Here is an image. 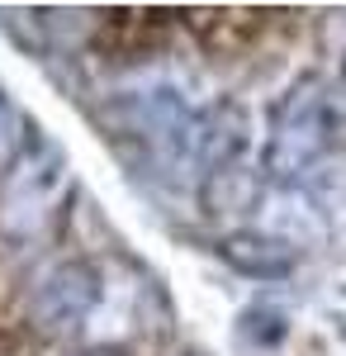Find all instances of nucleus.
Masks as SVG:
<instances>
[{
    "mask_svg": "<svg viewBox=\"0 0 346 356\" xmlns=\"http://www.w3.org/2000/svg\"><path fill=\"white\" fill-rule=\"evenodd\" d=\"M332 124H337V110H332L327 86L318 76L294 81L280 114H275V129H270V147H266L270 176L290 181L299 171H308L322 157V147L332 143Z\"/></svg>",
    "mask_w": 346,
    "mask_h": 356,
    "instance_id": "1",
    "label": "nucleus"
},
{
    "mask_svg": "<svg viewBox=\"0 0 346 356\" xmlns=\"http://www.w3.org/2000/svg\"><path fill=\"white\" fill-rule=\"evenodd\" d=\"M67 186V162L62 147L48 138H33L15 152V162L0 171V223L10 233H28L53 214L57 195Z\"/></svg>",
    "mask_w": 346,
    "mask_h": 356,
    "instance_id": "2",
    "label": "nucleus"
},
{
    "mask_svg": "<svg viewBox=\"0 0 346 356\" xmlns=\"http://www.w3.org/2000/svg\"><path fill=\"white\" fill-rule=\"evenodd\" d=\"M100 300V275L90 271L85 261H72V266H57L38 295L28 300V323L43 332V337H62V332L81 328L90 318V309Z\"/></svg>",
    "mask_w": 346,
    "mask_h": 356,
    "instance_id": "3",
    "label": "nucleus"
},
{
    "mask_svg": "<svg viewBox=\"0 0 346 356\" xmlns=\"http://www.w3.org/2000/svg\"><path fill=\"white\" fill-rule=\"evenodd\" d=\"M171 33V10H105L95 29V48L114 62H142L166 48Z\"/></svg>",
    "mask_w": 346,
    "mask_h": 356,
    "instance_id": "4",
    "label": "nucleus"
},
{
    "mask_svg": "<svg viewBox=\"0 0 346 356\" xmlns=\"http://www.w3.org/2000/svg\"><path fill=\"white\" fill-rule=\"evenodd\" d=\"M181 19L190 24V33L209 48V53H242L252 48L270 24V10H252V5H204V10H181Z\"/></svg>",
    "mask_w": 346,
    "mask_h": 356,
    "instance_id": "5",
    "label": "nucleus"
},
{
    "mask_svg": "<svg viewBox=\"0 0 346 356\" xmlns=\"http://www.w3.org/2000/svg\"><path fill=\"white\" fill-rule=\"evenodd\" d=\"M218 257L233 266V271L252 275V280H285L294 271V243L290 238H275V233H233L218 243Z\"/></svg>",
    "mask_w": 346,
    "mask_h": 356,
    "instance_id": "6",
    "label": "nucleus"
},
{
    "mask_svg": "<svg viewBox=\"0 0 346 356\" xmlns=\"http://www.w3.org/2000/svg\"><path fill=\"white\" fill-rule=\"evenodd\" d=\"M15 162V114H10V105L0 100V171Z\"/></svg>",
    "mask_w": 346,
    "mask_h": 356,
    "instance_id": "7",
    "label": "nucleus"
},
{
    "mask_svg": "<svg viewBox=\"0 0 346 356\" xmlns=\"http://www.w3.org/2000/svg\"><path fill=\"white\" fill-rule=\"evenodd\" d=\"M85 356H119V352H85Z\"/></svg>",
    "mask_w": 346,
    "mask_h": 356,
    "instance_id": "8",
    "label": "nucleus"
}]
</instances>
